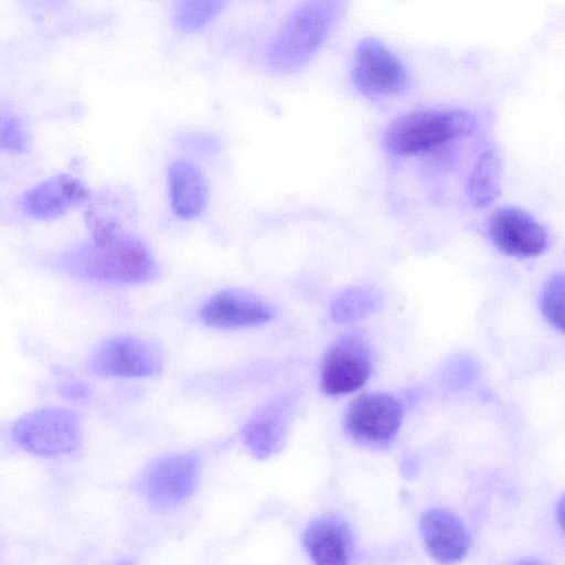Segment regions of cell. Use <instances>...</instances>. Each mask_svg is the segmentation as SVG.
<instances>
[{
    "label": "cell",
    "instance_id": "1",
    "mask_svg": "<svg viewBox=\"0 0 565 565\" xmlns=\"http://www.w3.org/2000/svg\"><path fill=\"white\" fill-rule=\"evenodd\" d=\"M351 0H300L277 28L265 51V67L295 74L323 49L343 21Z\"/></svg>",
    "mask_w": 565,
    "mask_h": 565
},
{
    "label": "cell",
    "instance_id": "2",
    "mask_svg": "<svg viewBox=\"0 0 565 565\" xmlns=\"http://www.w3.org/2000/svg\"><path fill=\"white\" fill-rule=\"evenodd\" d=\"M55 265L72 277L100 284H143L159 274L151 252L131 233L82 242L63 252Z\"/></svg>",
    "mask_w": 565,
    "mask_h": 565
},
{
    "label": "cell",
    "instance_id": "3",
    "mask_svg": "<svg viewBox=\"0 0 565 565\" xmlns=\"http://www.w3.org/2000/svg\"><path fill=\"white\" fill-rule=\"evenodd\" d=\"M478 122V115L467 109L412 110L390 122L384 145L394 154H419L471 135Z\"/></svg>",
    "mask_w": 565,
    "mask_h": 565
},
{
    "label": "cell",
    "instance_id": "4",
    "mask_svg": "<svg viewBox=\"0 0 565 565\" xmlns=\"http://www.w3.org/2000/svg\"><path fill=\"white\" fill-rule=\"evenodd\" d=\"M13 441L42 458L74 456L82 449V426L76 412L42 407L19 417L11 429Z\"/></svg>",
    "mask_w": 565,
    "mask_h": 565
},
{
    "label": "cell",
    "instance_id": "5",
    "mask_svg": "<svg viewBox=\"0 0 565 565\" xmlns=\"http://www.w3.org/2000/svg\"><path fill=\"white\" fill-rule=\"evenodd\" d=\"M350 75L354 88L370 99L397 97L412 86V74L404 61L372 35L356 43Z\"/></svg>",
    "mask_w": 565,
    "mask_h": 565
},
{
    "label": "cell",
    "instance_id": "6",
    "mask_svg": "<svg viewBox=\"0 0 565 565\" xmlns=\"http://www.w3.org/2000/svg\"><path fill=\"white\" fill-rule=\"evenodd\" d=\"M163 366L161 349L153 342L134 335L105 340L90 354L87 369L104 377H148Z\"/></svg>",
    "mask_w": 565,
    "mask_h": 565
},
{
    "label": "cell",
    "instance_id": "7",
    "mask_svg": "<svg viewBox=\"0 0 565 565\" xmlns=\"http://www.w3.org/2000/svg\"><path fill=\"white\" fill-rule=\"evenodd\" d=\"M200 476V460L190 452H177L154 460L146 470L141 488L158 510L172 509L194 492Z\"/></svg>",
    "mask_w": 565,
    "mask_h": 565
},
{
    "label": "cell",
    "instance_id": "8",
    "mask_svg": "<svg viewBox=\"0 0 565 565\" xmlns=\"http://www.w3.org/2000/svg\"><path fill=\"white\" fill-rule=\"evenodd\" d=\"M372 372L364 341L356 334H344L326 351L320 366V387L324 394L339 396L361 388Z\"/></svg>",
    "mask_w": 565,
    "mask_h": 565
},
{
    "label": "cell",
    "instance_id": "9",
    "mask_svg": "<svg viewBox=\"0 0 565 565\" xmlns=\"http://www.w3.org/2000/svg\"><path fill=\"white\" fill-rule=\"evenodd\" d=\"M403 414V403L396 396L383 392H367L351 402L344 425L347 431L356 439L383 443L397 434Z\"/></svg>",
    "mask_w": 565,
    "mask_h": 565
},
{
    "label": "cell",
    "instance_id": "10",
    "mask_svg": "<svg viewBox=\"0 0 565 565\" xmlns=\"http://www.w3.org/2000/svg\"><path fill=\"white\" fill-rule=\"evenodd\" d=\"M488 228L493 245L509 256L535 257L541 255L548 244L545 227L519 207L504 206L495 210Z\"/></svg>",
    "mask_w": 565,
    "mask_h": 565
},
{
    "label": "cell",
    "instance_id": "11",
    "mask_svg": "<svg viewBox=\"0 0 565 565\" xmlns=\"http://www.w3.org/2000/svg\"><path fill=\"white\" fill-rule=\"evenodd\" d=\"M274 316L275 309L270 303L241 288L216 292L200 310V318L205 324L224 330L262 326Z\"/></svg>",
    "mask_w": 565,
    "mask_h": 565
},
{
    "label": "cell",
    "instance_id": "12",
    "mask_svg": "<svg viewBox=\"0 0 565 565\" xmlns=\"http://www.w3.org/2000/svg\"><path fill=\"white\" fill-rule=\"evenodd\" d=\"M90 200L89 189L77 178L57 174L26 191L22 212L34 220L50 221L67 214Z\"/></svg>",
    "mask_w": 565,
    "mask_h": 565
},
{
    "label": "cell",
    "instance_id": "13",
    "mask_svg": "<svg viewBox=\"0 0 565 565\" xmlns=\"http://www.w3.org/2000/svg\"><path fill=\"white\" fill-rule=\"evenodd\" d=\"M419 530L426 550L439 563L458 562L469 548L470 537L466 526L447 509L433 508L425 511Z\"/></svg>",
    "mask_w": 565,
    "mask_h": 565
},
{
    "label": "cell",
    "instance_id": "14",
    "mask_svg": "<svg viewBox=\"0 0 565 565\" xmlns=\"http://www.w3.org/2000/svg\"><path fill=\"white\" fill-rule=\"evenodd\" d=\"M303 545L317 564H348L353 551V534L345 521L335 515L313 520L303 533Z\"/></svg>",
    "mask_w": 565,
    "mask_h": 565
},
{
    "label": "cell",
    "instance_id": "15",
    "mask_svg": "<svg viewBox=\"0 0 565 565\" xmlns=\"http://www.w3.org/2000/svg\"><path fill=\"white\" fill-rule=\"evenodd\" d=\"M291 411L290 398H279L260 408L243 428V440L259 459L270 457L285 443Z\"/></svg>",
    "mask_w": 565,
    "mask_h": 565
},
{
    "label": "cell",
    "instance_id": "16",
    "mask_svg": "<svg viewBox=\"0 0 565 565\" xmlns=\"http://www.w3.org/2000/svg\"><path fill=\"white\" fill-rule=\"evenodd\" d=\"M168 184L171 207L181 218L200 216L207 202V184L200 169L186 160H177L169 167Z\"/></svg>",
    "mask_w": 565,
    "mask_h": 565
},
{
    "label": "cell",
    "instance_id": "17",
    "mask_svg": "<svg viewBox=\"0 0 565 565\" xmlns=\"http://www.w3.org/2000/svg\"><path fill=\"white\" fill-rule=\"evenodd\" d=\"M134 211L129 196L117 192L102 194L85 213L90 238L108 239L130 233L128 226L134 217Z\"/></svg>",
    "mask_w": 565,
    "mask_h": 565
},
{
    "label": "cell",
    "instance_id": "18",
    "mask_svg": "<svg viewBox=\"0 0 565 565\" xmlns=\"http://www.w3.org/2000/svg\"><path fill=\"white\" fill-rule=\"evenodd\" d=\"M501 161L493 148L480 153L468 179L467 193L476 206L490 204L500 191Z\"/></svg>",
    "mask_w": 565,
    "mask_h": 565
},
{
    "label": "cell",
    "instance_id": "19",
    "mask_svg": "<svg viewBox=\"0 0 565 565\" xmlns=\"http://www.w3.org/2000/svg\"><path fill=\"white\" fill-rule=\"evenodd\" d=\"M228 2L230 0H177L172 11V24L180 33H196L211 24Z\"/></svg>",
    "mask_w": 565,
    "mask_h": 565
},
{
    "label": "cell",
    "instance_id": "20",
    "mask_svg": "<svg viewBox=\"0 0 565 565\" xmlns=\"http://www.w3.org/2000/svg\"><path fill=\"white\" fill-rule=\"evenodd\" d=\"M380 303L379 290L370 284L343 289L331 303V316L338 322H348L373 311Z\"/></svg>",
    "mask_w": 565,
    "mask_h": 565
},
{
    "label": "cell",
    "instance_id": "21",
    "mask_svg": "<svg viewBox=\"0 0 565 565\" xmlns=\"http://www.w3.org/2000/svg\"><path fill=\"white\" fill-rule=\"evenodd\" d=\"M32 147V136L24 119L9 107L0 106V153L24 154Z\"/></svg>",
    "mask_w": 565,
    "mask_h": 565
},
{
    "label": "cell",
    "instance_id": "22",
    "mask_svg": "<svg viewBox=\"0 0 565 565\" xmlns=\"http://www.w3.org/2000/svg\"><path fill=\"white\" fill-rule=\"evenodd\" d=\"M564 277L562 274H554L545 282L540 306L546 320L557 330H564Z\"/></svg>",
    "mask_w": 565,
    "mask_h": 565
},
{
    "label": "cell",
    "instance_id": "23",
    "mask_svg": "<svg viewBox=\"0 0 565 565\" xmlns=\"http://www.w3.org/2000/svg\"><path fill=\"white\" fill-rule=\"evenodd\" d=\"M180 141L183 147L189 148L190 150L199 151H211L216 147V142L213 138L206 135L200 134H186L180 138Z\"/></svg>",
    "mask_w": 565,
    "mask_h": 565
},
{
    "label": "cell",
    "instance_id": "24",
    "mask_svg": "<svg viewBox=\"0 0 565 565\" xmlns=\"http://www.w3.org/2000/svg\"><path fill=\"white\" fill-rule=\"evenodd\" d=\"M39 1H41V2H44V1H45V2L53 3V2H55V1H57V0H39Z\"/></svg>",
    "mask_w": 565,
    "mask_h": 565
}]
</instances>
